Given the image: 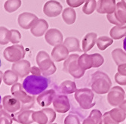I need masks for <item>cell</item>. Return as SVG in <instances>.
Wrapping results in <instances>:
<instances>
[{
    "label": "cell",
    "instance_id": "7402d4cb",
    "mask_svg": "<svg viewBox=\"0 0 126 124\" xmlns=\"http://www.w3.org/2000/svg\"><path fill=\"white\" fill-rule=\"evenodd\" d=\"M82 124H103V115L97 109H94L91 111L89 116L85 118Z\"/></svg>",
    "mask_w": 126,
    "mask_h": 124
},
{
    "label": "cell",
    "instance_id": "f1b7e54d",
    "mask_svg": "<svg viewBox=\"0 0 126 124\" xmlns=\"http://www.w3.org/2000/svg\"><path fill=\"white\" fill-rule=\"evenodd\" d=\"M110 114L112 118L119 123L123 122L126 119V112L120 107L112 109L110 110Z\"/></svg>",
    "mask_w": 126,
    "mask_h": 124
},
{
    "label": "cell",
    "instance_id": "4dcf8cb0",
    "mask_svg": "<svg viewBox=\"0 0 126 124\" xmlns=\"http://www.w3.org/2000/svg\"><path fill=\"white\" fill-rule=\"evenodd\" d=\"M32 119L34 122L38 124H49L48 117L43 110L34 111L32 114Z\"/></svg>",
    "mask_w": 126,
    "mask_h": 124
},
{
    "label": "cell",
    "instance_id": "d590c367",
    "mask_svg": "<svg viewBox=\"0 0 126 124\" xmlns=\"http://www.w3.org/2000/svg\"><path fill=\"white\" fill-rule=\"evenodd\" d=\"M10 37V30H8L6 27H0V44L6 45L9 41Z\"/></svg>",
    "mask_w": 126,
    "mask_h": 124
},
{
    "label": "cell",
    "instance_id": "cb8c5ba5",
    "mask_svg": "<svg viewBox=\"0 0 126 124\" xmlns=\"http://www.w3.org/2000/svg\"><path fill=\"white\" fill-rule=\"evenodd\" d=\"M63 45L68 49L70 52H81L82 49H80V45L79 41L77 38L73 36H70L65 39L63 41Z\"/></svg>",
    "mask_w": 126,
    "mask_h": 124
},
{
    "label": "cell",
    "instance_id": "ba28073f",
    "mask_svg": "<svg viewBox=\"0 0 126 124\" xmlns=\"http://www.w3.org/2000/svg\"><path fill=\"white\" fill-rule=\"evenodd\" d=\"M110 23L116 26H123L126 24V8L122 2L116 3L115 12L107 15Z\"/></svg>",
    "mask_w": 126,
    "mask_h": 124
},
{
    "label": "cell",
    "instance_id": "6da1fadb",
    "mask_svg": "<svg viewBox=\"0 0 126 124\" xmlns=\"http://www.w3.org/2000/svg\"><path fill=\"white\" fill-rule=\"evenodd\" d=\"M49 84L48 79L44 76H35L30 75L27 76L24 82H23V87L25 91L31 95H40L45 92L48 88Z\"/></svg>",
    "mask_w": 126,
    "mask_h": 124
},
{
    "label": "cell",
    "instance_id": "4fadbf2b",
    "mask_svg": "<svg viewBox=\"0 0 126 124\" xmlns=\"http://www.w3.org/2000/svg\"><path fill=\"white\" fill-rule=\"evenodd\" d=\"M38 20L39 19L36 15L30 12H24L19 15L17 18V22L19 26L21 28L27 30V29H31Z\"/></svg>",
    "mask_w": 126,
    "mask_h": 124
},
{
    "label": "cell",
    "instance_id": "5bb4252c",
    "mask_svg": "<svg viewBox=\"0 0 126 124\" xmlns=\"http://www.w3.org/2000/svg\"><path fill=\"white\" fill-rule=\"evenodd\" d=\"M45 39L48 45L52 46H56L59 44H62L63 42L62 33L56 28L48 30L46 33L45 34Z\"/></svg>",
    "mask_w": 126,
    "mask_h": 124
},
{
    "label": "cell",
    "instance_id": "7dc6e473",
    "mask_svg": "<svg viewBox=\"0 0 126 124\" xmlns=\"http://www.w3.org/2000/svg\"><path fill=\"white\" fill-rule=\"evenodd\" d=\"M123 49L126 52V36L125 37V39L123 40Z\"/></svg>",
    "mask_w": 126,
    "mask_h": 124
},
{
    "label": "cell",
    "instance_id": "60d3db41",
    "mask_svg": "<svg viewBox=\"0 0 126 124\" xmlns=\"http://www.w3.org/2000/svg\"><path fill=\"white\" fill-rule=\"evenodd\" d=\"M103 123L104 124H119V123L116 122L112 118L110 114V111L106 112L105 114H103Z\"/></svg>",
    "mask_w": 126,
    "mask_h": 124
},
{
    "label": "cell",
    "instance_id": "7a4b0ae2",
    "mask_svg": "<svg viewBox=\"0 0 126 124\" xmlns=\"http://www.w3.org/2000/svg\"><path fill=\"white\" fill-rule=\"evenodd\" d=\"M112 81L109 76L102 71H96L91 76V89L98 95H104L110 92Z\"/></svg>",
    "mask_w": 126,
    "mask_h": 124
},
{
    "label": "cell",
    "instance_id": "f907efd6",
    "mask_svg": "<svg viewBox=\"0 0 126 124\" xmlns=\"http://www.w3.org/2000/svg\"><path fill=\"white\" fill-rule=\"evenodd\" d=\"M125 98H126V95H125Z\"/></svg>",
    "mask_w": 126,
    "mask_h": 124
},
{
    "label": "cell",
    "instance_id": "b9f144b4",
    "mask_svg": "<svg viewBox=\"0 0 126 124\" xmlns=\"http://www.w3.org/2000/svg\"><path fill=\"white\" fill-rule=\"evenodd\" d=\"M87 0H66V4L71 8H78L86 2Z\"/></svg>",
    "mask_w": 126,
    "mask_h": 124
},
{
    "label": "cell",
    "instance_id": "9c48e42d",
    "mask_svg": "<svg viewBox=\"0 0 126 124\" xmlns=\"http://www.w3.org/2000/svg\"><path fill=\"white\" fill-rule=\"evenodd\" d=\"M125 92L122 87L114 86L108 92L107 101L111 106L119 107L120 105L125 101Z\"/></svg>",
    "mask_w": 126,
    "mask_h": 124
},
{
    "label": "cell",
    "instance_id": "5b68a950",
    "mask_svg": "<svg viewBox=\"0 0 126 124\" xmlns=\"http://www.w3.org/2000/svg\"><path fill=\"white\" fill-rule=\"evenodd\" d=\"M79 55L77 54H72L65 60L63 66V72L70 74L75 79H79L84 76L85 71L82 70L78 64Z\"/></svg>",
    "mask_w": 126,
    "mask_h": 124
},
{
    "label": "cell",
    "instance_id": "d6a6232c",
    "mask_svg": "<svg viewBox=\"0 0 126 124\" xmlns=\"http://www.w3.org/2000/svg\"><path fill=\"white\" fill-rule=\"evenodd\" d=\"M21 5V0H7L4 4V8L7 12L12 13L17 11Z\"/></svg>",
    "mask_w": 126,
    "mask_h": 124
},
{
    "label": "cell",
    "instance_id": "603a6c76",
    "mask_svg": "<svg viewBox=\"0 0 126 124\" xmlns=\"http://www.w3.org/2000/svg\"><path fill=\"white\" fill-rule=\"evenodd\" d=\"M78 64L79 67L84 71L89 70L93 67V58L91 54H88L86 53H84L81 56H79Z\"/></svg>",
    "mask_w": 126,
    "mask_h": 124
},
{
    "label": "cell",
    "instance_id": "ab89813d",
    "mask_svg": "<svg viewBox=\"0 0 126 124\" xmlns=\"http://www.w3.org/2000/svg\"><path fill=\"white\" fill-rule=\"evenodd\" d=\"M42 110L46 113V114L48 117L49 123H52L56 119V112L52 108H49V107H45Z\"/></svg>",
    "mask_w": 126,
    "mask_h": 124
},
{
    "label": "cell",
    "instance_id": "1f68e13d",
    "mask_svg": "<svg viewBox=\"0 0 126 124\" xmlns=\"http://www.w3.org/2000/svg\"><path fill=\"white\" fill-rule=\"evenodd\" d=\"M112 43H113V39L106 36H102L97 38V42H96L98 49L101 51L106 50L109 46L112 45Z\"/></svg>",
    "mask_w": 126,
    "mask_h": 124
},
{
    "label": "cell",
    "instance_id": "484cf974",
    "mask_svg": "<svg viewBox=\"0 0 126 124\" xmlns=\"http://www.w3.org/2000/svg\"><path fill=\"white\" fill-rule=\"evenodd\" d=\"M61 93L65 95L75 93L77 90L76 83L72 80H65L62 82L59 86Z\"/></svg>",
    "mask_w": 126,
    "mask_h": 124
},
{
    "label": "cell",
    "instance_id": "7bdbcfd3",
    "mask_svg": "<svg viewBox=\"0 0 126 124\" xmlns=\"http://www.w3.org/2000/svg\"><path fill=\"white\" fill-rule=\"evenodd\" d=\"M116 82L121 86H126V76L122 75L119 73H116L115 75Z\"/></svg>",
    "mask_w": 126,
    "mask_h": 124
},
{
    "label": "cell",
    "instance_id": "ffe728a7",
    "mask_svg": "<svg viewBox=\"0 0 126 124\" xmlns=\"http://www.w3.org/2000/svg\"><path fill=\"white\" fill-rule=\"evenodd\" d=\"M48 29V22L44 19H39L33 27L30 29V32L35 37H40L46 33Z\"/></svg>",
    "mask_w": 126,
    "mask_h": 124
},
{
    "label": "cell",
    "instance_id": "c3c4849f",
    "mask_svg": "<svg viewBox=\"0 0 126 124\" xmlns=\"http://www.w3.org/2000/svg\"><path fill=\"white\" fill-rule=\"evenodd\" d=\"M122 3H123V5L125 6V8H126V0H122V1H121Z\"/></svg>",
    "mask_w": 126,
    "mask_h": 124
},
{
    "label": "cell",
    "instance_id": "836d02e7",
    "mask_svg": "<svg viewBox=\"0 0 126 124\" xmlns=\"http://www.w3.org/2000/svg\"><path fill=\"white\" fill-rule=\"evenodd\" d=\"M97 8V2L96 0H87L82 7V12L85 15H91L94 10Z\"/></svg>",
    "mask_w": 126,
    "mask_h": 124
},
{
    "label": "cell",
    "instance_id": "44dd1931",
    "mask_svg": "<svg viewBox=\"0 0 126 124\" xmlns=\"http://www.w3.org/2000/svg\"><path fill=\"white\" fill-rule=\"evenodd\" d=\"M97 35L96 33L91 32L87 33L82 41V51L85 53L89 52L94 46V45L97 42Z\"/></svg>",
    "mask_w": 126,
    "mask_h": 124
},
{
    "label": "cell",
    "instance_id": "74e56055",
    "mask_svg": "<svg viewBox=\"0 0 126 124\" xmlns=\"http://www.w3.org/2000/svg\"><path fill=\"white\" fill-rule=\"evenodd\" d=\"M92 58H93V67L94 68H97V67H100L103 64L104 62V57L100 54H98V53H94V54H92Z\"/></svg>",
    "mask_w": 126,
    "mask_h": 124
},
{
    "label": "cell",
    "instance_id": "9a60e30c",
    "mask_svg": "<svg viewBox=\"0 0 126 124\" xmlns=\"http://www.w3.org/2000/svg\"><path fill=\"white\" fill-rule=\"evenodd\" d=\"M11 70L15 71L20 78L27 76L30 73L31 65L30 61L27 60H20L19 61L15 62L11 67Z\"/></svg>",
    "mask_w": 126,
    "mask_h": 124
},
{
    "label": "cell",
    "instance_id": "d4e9b609",
    "mask_svg": "<svg viewBox=\"0 0 126 124\" xmlns=\"http://www.w3.org/2000/svg\"><path fill=\"white\" fill-rule=\"evenodd\" d=\"M62 18L63 21L68 25L73 24L76 20V13L73 8H66L62 12Z\"/></svg>",
    "mask_w": 126,
    "mask_h": 124
},
{
    "label": "cell",
    "instance_id": "bcb514c9",
    "mask_svg": "<svg viewBox=\"0 0 126 124\" xmlns=\"http://www.w3.org/2000/svg\"><path fill=\"white\" fill-rule=\"evenodd\" d=\"M121 108H122L125 112H126V100H125L120 105V106H119Z\"/></svg>",
    "mask_w": 126,
    "mask_h": 124
},
{
    "label": "cell",
    "instance_id": "f6af8a7d",
    "mask_svg": "<svg viewBox=\"0 0 126 124\" xmlns=\"http://www.w3.org/2000/svg\"><path fill=\"white\" fill-rule=\"evenodd\" d=\"M117 71H118V73L126 76V64H123L118 66Z\"/></svg>",
    "mask_w": 126,
    "mask_h": 124
},
{
    "label": "cell",
    "instance_id": "52a82bcc",
    "mask_svg": "<svg viewBox=\"0 0 126 124\" xmlns=\"http://www.w3.org/2000/svg\"><path fill=\"white\" fill-rule=\"evenodd\" d=\"M25 49L22 45L15 44L13 46L7 47L3 52V56L9 62H17L25 57Z\"/></svg>",
    "mask_w": 126,
    "mask_h": 124
},
{
    "label": "cell",
    "instance_id": "2e32d148",
    "mask_svg": "<svg viewBox=\"0 0 126 124\" xmlns=\"http://www.w3.org/2000/svg\"><path fill=\"white\" fill-rule=\"evenodd\" d=\"M116 8V0H98L97 2V12L99 14H112Z\"/></svg>",
    "mask_w": 126,
    "mask_h": 124
},
{
    "label": "cell",
    "instance_id": "e575fe53",
    "mask_svg": "<svg viewBox=\"0 0 126 124\" xmlns=\"http://www.w3.org/2000/svg\"><path fill=\"white\" fill-rule=\"evenodd\" d=\"M13 117L9 114L5 110L2 109V106H1V110H0V124H12Z\"/></svg>",
    "mask_w": 126,
    "mask_h": 124
},
{
    "label": "cell",
    "instance_id": "ee69618b",
    "mask_svg": "<svg viewBox=\"0 0 126 124\" xmlns=\"http://www.w3.org/2000/svg\"><path fill=\"white\" fill-rule=\"evenodd\" d=\"M30 73H31L32 75H35V76H41V74H42V71H41V69L39 68V67L33 66V67H31Z\"/></svg>",
    "mask_w": 126,
    "mask_h": 124
},
{
    "label": "cell",
    "instance_id": "83f0119b",
    "mask_svg": "<svg viewBox=\"0 0 126 124\" xmlns=\"http://www.w3.org/2000/svg\"><path fill=\"white\" fill-rule=\"evenodd\" d=\"M110 35L113 39H120L126 36V26H115L111 28Z\"/></svg>",
    "mask_w": 126,
    "mask_h": 124
},
{
    "label": "cell",
    "instance_id": "7c38bea8",
    "mask_svg": "<svg viewBox=\"0 0 126 124\" xmlns=\"http://www.w3.org/2000/svg\"><path fill=\"white\" fill-rule=\"evenodd\" d=\"M53 107L54 110L59 114L68 112L70 109V103L68 97L65 95H56L53 101Z\"/></svg>",
    "mask_w": 126,
    "mask_h": 124
},
{
    "label": "cell",
    "instance_id": "681fc988",
    "mask_svg": "<svg viewBox=\"0 0 126 124\" xmlns=\"http://www.w3.org/2000/svg\"><path fill=\"white\" fill-rule=\"evenodd\" d=\"M49 124H58V123H49Z\"/></svg>",
    "mask_w": 126,
    "mask_h": 124
},
{
    "label": "cell",
    "instance_id": "f546056e",
    "mask_svg": "<svg viewBox=\"0 0 126 124\" xmlns=\"http://www.w3.org/2000/svg\"><path fill=\"white\" fill-rule=\"evenodd\" d=\"M18 76H19L12 70H8L4 73L3 82L8 86L14 85L18 81Z\"/></svg>",
    "mask_w": 126,
    "mask_h": 124
},
{
    "label": "cell",
    "instance_id": "8d00e7d4",
    "mask_svg": "<svg viewBox=\"0 0 126 124\" xmlns=\"http://www.w3.org/2000/svg\"><path fill=\"white\" fill-rule=\"evenodd\" d=\"M21 34L17 30H10V37L9 41L13 44H17L20 42Z\"/></svg>",
    "mask_w": 126,
    "mask_h": 124
},
{
    "label": "cell",
    "instance_id": "4316f807",
    "mask_svg": "<svg viewBox=\"0 0 126 124\" xmlns=\"http://www.w3.org/2000/svg\"><path fill=\"white\" fill-rule=\"evenodd\" d=\"M112 58L117 66L123 64H126V52H125L122 49H115L111 53Z\"/></svg>",
    "mask_w": 126,
    "mask_h": 124
},
{
    "label": "cell",
    "instance_id": "3957f363",
    "mask_svg": "<svg viewBox=\"0 0 126 124\" xmlns=\"http://www.w3.org/2000/svg\"><path fill=\"white\" fill-rule=\"evenodd\" d=\"M11 92L13 96H15L17 99H18L22 105L20 110H30V108L33 107L35 104V98L34 96L31 95H27V92L24 90L23 85L19 83H16L15 84L12 85V87L11 89Z\"/></svg>",
    "mask_w": 126,
    "mask_h": 124
},
{
    "label": "cell",
    "instance_id": "ac0fdd59",
    "mask_svg": "<svg viewBox=\"0 0 126 124\" xmlns=\"http://www.w3.org/2000/svg\"><path fill=\"white\" fill-rule=\"evenodd\" d=\"M68 49L63 44H59L54 47L51 51V58L56 62H61L66 60L69 57Z\"/></svg>",
    "mask_w": 126,
    "mask_h": 124
},
{
    "label": "cell",
    "instance_id": "d6986e66",
    "mask_svg": "<svg viewBox=\"0 0 126 124\" xmlns=\"http://www.w3.org/2000/svg\"><path fill=\"white\" fill-rule=\"evenodd\" d=\"M55 96L56 92L54 89L45 90L37 97V103L42 107H47L48 106L51 105V103H53Z\"/></svg>",
    "mask_w": 126,
    "mask_h": 124
},
{
    "label": "cell",
    "instance_id": "277c9868",
    "mask_svg": "<svg viewBox=\"0 0 126 124\" xmlns=\"http://www.w3.org/2000/svg\"><path fill=\"white\" fill-rule=\"evenodd\" d=\"M36 60L39 67L42 71V74L44 76H51L56 72L57 67L53 61H51L50 55L46 52H39L37 53Z\"/></svg>",
    "mask_w": 126,
    "mask_h": 124
},
{
    "label": "cell",
    "instance_id": "e0dca14e",
    "mask_svg": "<svg viewBox=\"0 0 126 124\" xmlns=\"http://www.w3.org/2000/svg\"><path fill=\"white\" fill-rule=\"evenodd\" d=\"M32 110H19L15 114H12L13 120L20 123V124H32L34 123L32 119Z\"/></svg>",
    "mask_w": 126,
    "mask_h": 124
},
{
    "label": "cell",
    "instance_id": "f35d334b",
    "mask_svg": "<svg viewBox=\"0 0 126 124\" xmlns=\"http://www.w3.org/2000/svg\"><path fill=\"white\" fill-rule=\"evenodd\" d=\"M64 124H81L79 117L75 114H70L64 120Z\"/></svg>",
    "mask_w": 126,
    "mask_h": 124
},
{
    "label": "cell",
    "instance_id": "8fae6325",
    "mask_svg": "<svg viewBox=\"0 0 126 124\" xmlns=\"http://www.w3.org/2000/svg\"><path fill=\"white\" fill-rule=\"evenodd\" d=\"M63 12L61 4L55 0H49L43 6V13L48 18H56Z\"/></svg>",
    "mask_w": 126,
    "mask_h": 124
},
{
    "label": "cell",
    "instance_id": "30bf717a",
    "mask_svg": "<svg viewBox=\"0 0 126 124\" xmlns=\"http://www.w3.org/2000/svg\"><path fill=\"white\" fill-rule=\"evenodd\" d=\"M2 106L9 114H15L21 110L20 101L13 95H5L2 100Z\"/></svg>",
    "mask_w": 126,
    "mask_h": 124
},
{
    "label": "cell",
    "instance_id": "8992f818",
    "mask_svg": "<svg viewBox=\"0 0 126 124\" xmlns=\"http://www.w3.org/2000/svg\"><path fill=\"white\" fill-rule=\"evenodd\" d=\"M74 98L82 109L88 110L95 105V102L93 101L94 92L92 89L88 88L77 89L74 94Z\"/></svg>",
    "mask_w": 126,
    "mask_h": 124
}]
</instances>
